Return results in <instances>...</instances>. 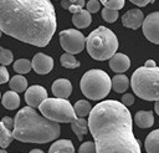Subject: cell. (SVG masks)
I'll use <instances>...</instances> for the list:
<instances>
[{"instance_id":"1","label":"cell","mask_w":159,"mask_h":153,"mask_svg":"<svg viewBox=\"0 0 159 153\" xmlns=\"http://www.w3.org/2000/svg\"><path fill=\"white\" fill-rule=\"evenodd\" d=\"M57 27L50 0H0V29L22 42L45 47Z\"/></svg>"},{"instance_id":"2","label":"cell","mask_w":159,"mask_h":153,"mask_svg":"<svg viewBox=\"0 0 159 153\" xmlns=\"http://www.w3.org/2000/svg\"><path fill=\"white\" fill-rule=\"evenodd\" d=\"M88 128L97 153H142L133 133L132 114L119 101L106 100L96 104L88 117Z\"/></svg>"},{"instance_id":"3","label":"cell","mask_w":159,"mask_h":153,"mask_svg":"<svg viewBox=\"0 0 159 153\" xmlns=\"http://www.w3.org/2000/svg\"><path fill=\"white\" fill-rule=\"evenodd\" d=\"M14 119V138L24 143H47L61 134L60 123L40 116L30 106L21 108Z\"/></svg>"},{"instance_id":"4","label":"cell","mask_w":159,"mask_h":153,"mask_svg":"<svg viewBox=\"0 0 159 153\" xmlns=\"http://www.w3.org/2000/svg\"><path fill=\"white\" fill-rule=\"evenodd\" d=\"M86 49L88 55L97 60H111L118 49V39L112 30L106 26H98L86 37Z\"/></svg>"},{"instance_id":"5","label":"cell","mask_w":159,"mask_h":153,"mask_svg":"<svg viewBox=\"0 0 159 153\" xmlns=\"http://www.w3.org/2000/svg\"><path fill=\"white\" fill-rule=\"evenodd\" d=\"M130 86L139 98L145 101H159V67L137 68L130 78Z\"/></svg>"},{"instance_id":"6","label":"cell","mask_w":159,"mask_h":153,"mask_svg":"<svg viewBox=\"0 0 159 153\" xmlns=\"http://www.w3.org/2000/svg\"><path fill=\"white\" fill-rule=\"evenodd\" d=\"M81 91L82 93L93 101L102 100L108 96L112 88V80L109 78L108 73L103 70H89L84 72L81 78Z\"/></svg>"},{"instance_id":"7","label":"cell","mask_w":159,"mask_h":153,"mask_svg":"<svg viewBox=\"0 0 159 153\" xmlns=\"http://www.w3.org/2000/svg\"><path fill=\"white\" fill-rule=\"evenodd\" d=\"M39 108L42 116L57 123H72L77 118L75 107L67 98H46Z\"/></svg>"},{"instance_id":"8","label":"cell","mask_w":159,"mask_h":153,"mask_svg":"<svg viewBox=\"0 0 159 153\" xmlns=\"http://www.w3.org/2000/svg\"><path fill=\"white\" fill-rule=\"evenodd\" d=\"M60 44L61 47L68 53H80L86 47L84 35L76 29H67L60 32Z\"/></svg>"},{"instance_id":"9","label":"cell","mask_w":159,"mask_h":153,"mask_svg":"<svg viewBox=\"0 0 159 153\" xmlns=\"http://www.w3.org/2000/svg\"><path fill=\"white\" fill-rule=\"evenodd\" d=\"M143 34L153 44L159 45V11L150 12L143 22Z\"/></svg>"},{"instance_id":"10","label":"cell","mask_w":159,"mask_h":153,"mask_svg":"<svg viewBox=\"0 0 159 153\" xmlns=\"http://www.w3.org/2000/svg\"><path fill=\"white\" fill-rule=\"evenodd\" d=\"M46 98H47V91L45 90V87H42L40 85L30 86L25 91V101H26L27 106H30L32 108H39Z\"/></svg>"},{"instance_id":"11","label":"cell","mask_w":159,"mask_h":153,"mask_svg":"<svg viewBox=\"0 0 159 153\" xmlns=\"http://www.w3.org/2000/svg\"><path fill=\"white\" fill-rule=\"evenodd\" d=\"M32 68L39 75H46L53 68V60L46 53L39 52L32 58Z\"/></svg>"},{"instance_id":"12","label":"cell","mask_w":159,"mask_h":153,"mask_svg":"<svg viewBox=\"0 0 159 153\" xmlns=\"http://www.w3.org/2000/svg\"><path fill=\"white\" fill-rule=\"evenodd\" d=\"M144 15H143V11L140 9H132V10H128L125 14H123L122 16V24L128 27V29H132V30H135L140 26H143V22H144Z\"/></svg>"},{"instance_id":"13","label":"cell","mask_w":159,"mask_h":153,"mask_svg":"<svg viewBox=\"0 0 159 153\" xmlns=\"http://www.w3.org/2000/svg\"><path fill=\"white\" fill-rule=\"evenodd\" d=\"M109 67L112 71L117 73H123L130 67V60L127 55L117 52L111 60H109Z\"/></svg>"},{"instance_id":"14","label":"cell","mask_w":159,"mask_h":153,"mask_svg":"<svg viewBox=\"0 0 159 153\" xmlns=\"http://www.w3.org/2000/svg\"><path fill=\"white\" fill-rule=\"evenodd\" d=\"M72 92V85L66 78H58L52 83V93L55 97L67 98Z\"/></svg>"},{"instance_id":"15","label":"cell","mask_w":159,"mask_h":153,"mask_svg":"<svg viewBox=\"0 0 159 153\" xmlns=\"http://www.w3.org/2000/svg\"><path fill=\"white\" fill-rule=\"evenodd\" d=\"M48 153H75V147L70 139H58L51 144Z\"/></svg>"},{"instance_id":"16","label":"cell","mask_w":159,"mask_h":153,"mask_svg":"<svg viewBox=\"0 0 159 153\" xmlns=\"http://www.w3.org/2000/svg\"><path fill=\"white\" fill-rule=\"evenodd\" d=\"M134 122L140 128H149L154 123V116L150 111H138L134 116Z\"/></svg>"},{"instance_id":"17","label":"cell","mask_w":159,"mask_h":153,"mask_svg":"<svg viewBox=\"0 0 159 153\" xmlns=\"http://www.w3.org/2000/svg\"><path fill=\"white\" fill-rule=\"evenodd\" d=\"M72 22L76 27L78 29H86L91 25L92 22V16H91V12L88 10H82L80 12H76L73 14L72 16Z\"/></svg>"},{"instance_id":"18","label":"cell","mask_w":159,"mask_h":153,"mask_svg":"<svg viewBox=\"0 0 159 153\" xmlns=\"http://www.w3.org/2000/svg\"><path fill=\"white\" fill-rule=\"evenodd\" d=\"M144 147L147 153H159V129H154L147 136Z\"/></svg>"},{"instance_id":"19","label":"cell","mask_w":159,"mask_h":153,"mask_svg":"<svg viewBox=\"0 0 159 153\" xmlns=\"http://www.w3.org/2000/svg\"><path fill=\"white\" fill-rule=\"evenodd\" d=\"M2 106L6 108V109H16L19 106H20V97H19V93L15 92V91H7L2 95Z\"/></svg>"},{"instance_id":"20","label":"cell","mask_w":159,"mask_h":153,"mask_svg":"<svg viewBox=\"0 0 159 153\" xmlns=\"http://www.w3.org/2000/svg\"><path fill=\"white\" fill-rule=\"evenodd\" d=\"M71 128L75 132V134L77 136V138L81 141L83 138V136L88 132V119H84L83 117H77L72 123H71Z\"/></svg>"},{"instance_id":"21","label":"cell","mask_w":159,"mask_h":153,"mask_svg":"<svg viewBox=\"0 0 159 153\" xmlns=\"http://www.w3.org/2000/svg\"><path fill=\"white\" fill-rule=\"evenodd\" d=\"M128 86H129V80L123 73H118L112 78V88L117 93H123L128 88Z\"/></svg>"},{"instance_id":"22","label":"cell","mask_w":159,"mask_h":153,"mask_svg":"<svg viewBox=\"0 0 159 153\" xmlns=\"http://www.w3.org/2000/svg\"><path fill=\"white\" fill-rule=\"evenodd\" d=\"M9 85H10V88L17 93L27 90V80L22 75H16V76L11 77Z\"/></svg>"},{"instance_id":"23","label":"cell","mask_w":159,"mask_h":153,"mask_svg":"<svg viewBox=\"0 0 159 153\" xmlns=\"http://www.w3.org/2000/svg\"><path fill=\"white\" fill-rule=\"evenodd\" d=\"M14 138V133L11 132V129H9L2 122L0 123V144L2 148H6L11 142H12Z\"/></svg>"},{"instance_id":"24","label":"cell","mask_w":159,"mask_h":153,"mask_svg":"<svg viewBox=\"0 0 159 153\" xmlns=\"http://www.w3.org/2000/svg\"><path fill=\"white\" fill-rule=\"evenodd\" d=\"M73 107H75V112H76L77 117H86V116H88V114L91 113L92 108H93V107L89 104V102L86 101V100H80V101H77Z\"/></svg>"},{"instance_id":"25","label":"cell","mask_w":159,"mask_h":153,"mask_svg":"<svg viewBox=\"0 0 159 153\" xmlns=\"http://www.w3.org/2000/svg\"><path fill=\"white\" fill-rule=\"evenodd\" d=\"M60 62L66 68H77V67H80V61H77L76 57L72 53H68V52H66L61 56Z\"/></svg>"},{"instance_id":"26","label":"cell","mask_w":159,"mask_h":153,"mask_svg":"<svg viewBox=\"0 0 159 153\" xmlns=\"http://www.w3.org/2000/svg\"><path fill=\"white\" fill-rule=\"evenodd\" d=\"M31 68H32V62H30L26 58H19L17 61L14 62V70L17 73H20V75H24V73L30 72Z\"/></svg>"},{"instance_id":"27","label":"cell","mask_w":159,"mask_h":153,"mask_svg":"<svg viewBox=\"0 0 159 153\" xmlns=\"http://www.w3.org/2000/svg\"><path fill=\"white\" fill-rule=\"evenodd\" d=\"M102 17H103V20L107 21V22H114V21L118 19V10L103 7V9H102Z\"/></svg>"},{"instance_id":"28","label":"cell","mask_w":159,"mask_h":153,"mask_svg":"<svg viewBox=\"0 0 159 153\" xmlns=\"http://www.w3.org/2000/svg\"><path fill=\"white\" fill-rule=\"evenodd\" d=\"M99 1L104 7L113 9V10L123 9L124 7V2H125V0H99Z\"/></svg>"},{"instance_id":"29","label":"cell","mask_w":159,"mask_h":153,"mask_svg":"<svg viewBox=\"0 0 159 153\" xmlns=\"http://www.w3.org/2000/svg\"><path fill=\"white\" fill-rule=\"evenodd\" d=\"M12 58H14V56H12V52L10 50L4 49V47L0 49V62L2 66L10 65L12 62Z\"/></svg>"},{"instance_id":"30","label":"cell","mask_w":159,"mask_h":153,"mask_svg":"<svg viewBox=\"0 0 159 153\" xmlns=\"http://www.w3.org/2000/svg\"><path fill=\"white\" fill-rule=\"evenodd\" d=\"M78 153H97V148H96V143L94 142H84L80 146Z\"/></svg>"},{"instance_id":"31","label":"cell","mask_w":159,"mask_h":153,"mask_svg":"<svg viewBox=\"0 0 159 153\" xmlns=\"http://www.w3.org/2000/svg\"><path fill=\"white\" fill-rule=\"evenodd\" d=\"M99 6H101V1L98 0H88L87 4H86V10H88L91 14H94L99 10Z\"/></svg>"},{"instance_id":"32","label":"cell","mask_w":159,"mask_h":153,"mask_svg":"<svg viewBox=\"0 0 159 153\" xmlns=\"http://www.w3.org/2000/svg\"><path fill=\"white\" fill-rule=\"evenodd\" d=\"M86 1L84 0H77L75 4H72L71 6H70V12H72V14H76V12H80V11H82L83 10V7L86 6Z\"/></svg>"},{"instance_id":"33","label":"cell","mask_w":159,"mask_h":153,"mask_svg":"<svg viewBox=\"0 0 159 153\" xmlns=\"http://www.w3.org/2000/svg\"><path fill=\"white\" fill-rule=\"evenodd\" d=\"M122 103H123L124 106H127V107L132 106V104L134 103V96H133L132 93H125V95H123V97H122Z\"/></svg>"},{"instance_id":"34","label":"cell","mask_w":159,"mask_h":153,"mask_svg":"<svg viewBox=\"0 0 159 153\" xmlns=\"http://www.w3.org/2000/svg\"><path fill=\"white\" fill-rule=\"evenodd\" d=\"M0 72H1V75H0V83H6L9 81V78H10L6 67L5 66H1L0 67Z\"/></svg>"},{"instance_id":"35","label":"cell","mask_w":159,"mask_h":153,"mask_svg":"<svg viewBox=\"0 0 159 153\" xmlns=\"http://www.w3.org/2000/svg\"><path fill=\"white\" fill-rule=\"evenodd\" d=\"M1 122L9 128V129H14V126H15V119H12V118H10V117H7V116H5L2 119H1Z\"/></svg>"},{"instance_id":"36","label":"cell","mask_w":159,"mask_h":153,"mask_svg":"<svg viewBox=\"0 0 159 153\" xmlns=\"http://www.w3.org/2000/svg\"><path fill=\"white\" fill-rule=\"evenodd\" d=\"M130 2H133L134 5H137V6H145V5H148V4H152L154 0H129Z\"/></svg>"},{"instance_id":"37","label":"cell","mask_w":159,"mask_h":153,"mask_svg":"<svg viewBox=\"0 0 159 153\" xmlns=\"http://www.w3.org/2000/svg\"><path fill=\"white\" fill-rule=\"evenodd\" d=\"M72 4L70 2V0H61V6L63 7V9H70V6H71Z\"/></svg>"},{"instance_id":"38","label":"cell","mask_w":159,"mask_h":153,"mask_svg":"<svg viewBox=\"0 0 159 153\" xmlns=\"http://www.w3.org/2000/svg\"><path fill=\"white\" fill-rule=\"evenodd\" d=\"M145 67H157V63H155V61L154 60H148L147 62H145V65H144Z\"/></svg>"},{"instance_id":"39","label":"cell","mask_w":159,"mask_h":153,"mask_svg":"<svg viewBox=\"0 0 159 153\" xmlns=\"http://www.w3.org/2000/svg\"><path fill=\"white\" fill-rule=\"evenodd\" d=\"M154 111L159 114V101H155V104H154Z\"/></svg>"},{"instance_id":"40","label":"cell","mask_w":159,"mask_h":153,"mask_svg":"<svg viewBox=\"0 0 159 153\" xmlns=\"http://www.w3.org/2000/svg\"><path fill=\"white\" fill-rule=\"evenodd\" d=\"M29 153H45V152L41 151V149H32V151H30Z\"/></svg>"},{"instance_id":"41","label":"cell","mask_w":159,"mask_h":153,"mask_svg":"<svg viewBox=\"0 0 159 153\" xmlns=\"http://www.w3.org/2000/svg\"><path fill=\"white\" fill-rule=\"evenodd\" d=\"M0 153H7V152H6V151H5V148H2V149H1V152H0Z\"/></svg>"},{"instance_id":"42","label":"cell","mask_w":159,"mask_h":153,"mask_svg":"<svg viewBox=\"0 0 159 153\" xmlns=\"http://www.w3.org/2000/svg\"><path fill=\"white\" fill-rule=\"evenodd\" d=\"M76 1H77V0H70V2H71V4H75Z\"/></svg>"}]
</instances>
